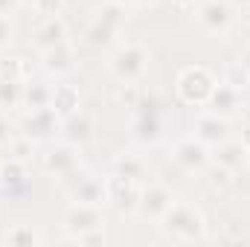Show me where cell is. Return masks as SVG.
Instances as JSON below:
<instances>
[{"label": "cell", "mask_w": 250, "mask_h": 247, "mask_svg": "<svg viewBox=\"0 0 250 247\" xmlns=\"http://www.w3.org/2000/svg\"><path fill=\"white\" fill-rule=\"evenodd\" d=\"M70 242H76V245H105V233L99 227V230H87V233L70 236Z\"/></svg>", "instance_id": "cell-31"}, {"label": "cell", "mask_w": 250, "mask_h": 247, "mask_svg": "<svg viewBox=\"0 0 250 247\" xmlns=\"http://www.w3.org/2000/svg\"><path fill=\"white\" fill-rule=\"evenodd\" d=\"M148 67V50L140 44V41H131L123 44L114 59H111V73L120 79V82H137Z\"/></svg>", "instance_id": "cell-4"}, {"label": "cell", "mask_w": 250, "mask_h": 247, "mask_svg": "<svg viewBox=\"0 0 250 247\" xmlns=\"http://www.w3.org/2000/svg\"><path fill=\"white\" fill-rule=\"evenodd\" d=\"M140 108V105H137ZM137 137L140 140H157V134H160V120H157V114H154V108H140V120H137Z\"/></svg>", "instance_id": "cell-23"}, {"label": "cell", "mask_w": 250, "mask_h": 247, "mask_svg": "<svg viewBox=\"0 0 250 247\" xmlns=\"http://www.w3.org/2000/svg\"><path fill=\"white\" fill-rule=\"evenodd\" d=\"M215 90V79L204 67H187L178 76V93L187 105H207Z\"/></svg>", "instance_id": "cell-3"}, {"label": "cell", "mask_w": 250, "mask_h": 247, "mask_svg": "<svg viewBox=\"0 0 250 247\" xmlns=\"http://www.w3.org/2000/svg\"><path fill=\"white\" fill-rule=\"evenodd\" d=\"M117 99L123 102L125 108H137V105H140V87H137V82H123Z\"/></svg>", "instance_id": "cell-30"}, {"label": "cell", "mask_w": 250, "mask_h": 247, "mask_svg": "<svg viewBox=\"0 0 250 247\" xmlns=\"http://www.w3.org/2000/svg\"><path fill=\"white\" fill-rule=\"evenodd\" d=\"M9 41H12V23L6 15H0V50L9 47Z\"/></svg>", "instance_id": "cell-33"}, {"label": "cell", "mask_w": 250, "mask_h": 247, "mask_svg": "<svg viewBox=\"0 0 250 247\" xmlns=\"http://www.w3.org/2000/svg\"><path fill=\"white\" fill-rule=\"evenodd\" d=\"M242 145L250 151V117H248V123H245V128H242Z\"/></svg>", "instance_id": "cell-35"}, {"label": "cell", "mask_w": 250, "mask_h": 247, "mask_svg": "<svg viewBox=\"0 0 250 247\" xmlns=\"http://www.w3.org/2000/svg\"><path fill=\"white\" fill-rule=\"evenodd\" d=\"M230 6L227 0H207L201 9H198V21L209 29V32H224L230 26Z\"/></svg>", "instance_id": "cell-12"}, {"label": "cell", "mask_w": 250, "mask_h": 247, "mask_svg": "<svg viewBox=\"0 0 250 247\" xmlns=\"http://www.w3.org/2000/svg\"><path fill=\"white\" fill-rule=\"evenodd\" d=\"M195 137L207 145H218L224 140H230V128H227V120L218 117V114H204L198 117L195 123Z\"/></svg>", "instance_id": "cell-11"}, {"label": "cell", "mask_w": 250, "mask_h": 247, "mask_svg": "<svg viewBox=\"0 0 250 247\" xmlns=\"http://www.w3.org/2000/svg\"><path fill=\"white\" fill-rule=\"evenodd\" d=\"M29 154H32V140H29L26 134H18V137L9 140V157H15V160H26Z\"/></svg>", "instance_id": "cell-29"}, {"label": "cell", "mask_w": 250, "mask_h": 247, "mask_svg": "<svg viewBox=\"0 0 250 247\" xmlns=\"http://www.w3.org/2000/svg\"><path fill=\"white\" fill-rule=\"evenodd\" d=\"M209 108H212V114H218V117H230V114H236L239 111V105H242V99H239V90L236 87H230L227 82L224 84H215V90H212V96H209V102H207Z\"/></svg>", "instance_id": "cell-13"}, {"label": "cell", "mask_w": 250, "mask_h": 247, "mask_svg": "<svg viewBox=\"0 0 250 247\" xmlns=\"http://www.w3.org/2000/svg\"><path fill=\"white\" fill-rule=\"evenodd\" d=\"M3 242H9V245H35V242H41V236L32 227H15L3 236Z\"/></svg>", "instance_id": "cell-28"}, {"label": "cell", "mask_w": 250, "mask_h": 247, "mask_svg": "<svg viewBox=\"0 0 250 247\" xmlns=\"http://www.w3.org/2000/svg\"><path fill=\"white\" fill-rule=\"evenodd\" d=\"M242 64H245V67H248V70H250V50H248V53H245V59H242Z\"/></svg>", "instance_id": "cell-40"}, {"label": "cell", "mask_w": 250, "mask_h": 247, "mask_svg": "<svg viewBox=\"0 0 250 247\" xmlns=\"http://www.w3.org/2000/svg\"><path fill=\"white\" fill-rule=\"evenodd\" d=\"M12 6H15V0H0V15H6Z\"/></svg>", "instance_id": "cell-36"}, {"label": "cell", "mask_w": 250, "mask_h": 247, "mask_svg": "<svg viewBox=\"0 0 250 247\" xmlns=\"http://www.w3.org/2000/svg\"><path fill=\"white\" fill-rule=\"evenodd\" d=\"M134 3H140V6H151V3H157V0H134Z\"/></svg>", "instance_id": "cell-41"}, {"label": "cell", "mask_w": 250, "mask_h": 247, "mask_svg": "<svg viewBox=\"0 0 250 247\" xmlns=\"http://www.w3.org/2000/svg\"><path fill=\"white\" fill-rule=\"evenodd\" d=\"M26 186V172H23V160H3L0 163V189L9 192V195H18L21 189Z\"/></svg>", "instance_id": "cell-15"}, {"label": "cell", "mask_w": 250, "mask_h": 247, "mask_svg": "<svg viewBox=\"0 0 250 247\" xmlns=\"http://www.w3.org/2000/svg\"><path fill=\"white\" fill-rule=\"evenodd\" d=\"M59 181H62L64 192H67L73 201H79V204H105V201H108V186H105V181L93 178V175L84 172L82 166H76L73 172H67Z\"/></svg>", "instance_id": "cell-2"}, {"label": "cell", "mask_w": 250, "mask_h": 247, "mask_svg": "<svg viewBox=\"0 0 250 247\" xmlns=\"http://www.w3.org/2000/svg\"><path fill=\"white\" fill-rule=\"evenodd\" d=\"M64 128H67V137L73 143H87L93 137V120L87 114H82V111H76L73 117H67L64 120Z\"/></svg>", "instance_id": "cell-19"}, {"label": "cell", "mask_w": 250, "mask_h": 247, "mask_svg": "<svg viewBox=\"0 0 250 247\" xmlns=\"http://www.w3.org/2000/svg\"><path fill=\"white\" fill-rule=\"evenodd\" d=\"M12 137H15V134H12V125H9V120L0 114V145H9Z\"/></svg>", "instance_id": "cell-34"}, {"label": "cell", "mask_w": 250, "mask_h": 247, "mask_svg": "<svg viewBox=\"0 0 250 247\" xmlns=\"http://www.w3.org/2000/svg\"><path fill=\"white\" fill-rule=\"evenodd\" d=\"M35 9H38V15L47 21V18H56V15L62 12V0H44V3L35 6Z\"/></svg>", "instance_id": "cell-32"}, {"label": "cell", "mask_w": 250, "mask_h": 247, "mask_svg": "<svg viewBox=\"0 0 250 247\" xmlns=\"http://www.w3.org/2000/svg\"><path fill=\"white\" fill-rule=\"evenodd\" d=\"M64 35H67V29H64L62 18H47V21L35 29V44H38V47H41V53H44V50L56 47L59 41H64Z\"/></svg>", "instance_id": "cell-18"}, {"label": "cell", "mask_w": 250, "mask_h": 247, "mask_svg": "<svg viewBox=\"0 0 250 247\" xmlns=\"http://www.w3.org/2000/svg\"><path fill=\"white\" fill-rule=\"evenodd\" d=\"M18 102H23V87H21V82H6V79H0V108L9 111V108H15Z\"/></svg>", "instance_id": "cell-24"}, {"label": "cell", "mask_w": 250, "mask_h": 247, "mask_svg": "<svg viewBox=\"0 0 250 247\" xmlns=\"http://www.w3.org/2000/svg\"><path fill=\"white\" fill-rule=\"evenodd\" d=\"M224 82H227L230 87H236V90H245V87L250 84V70L242 62L227 64V76H224Z\"/></svg>", "instance_id": "cell-25"}, {"label": "cell", "mask_w": 250, "mask_h": 247, "mask_svg": "<svg viewBox=\"0 0 250 247\" xmlns=\"http://www.w3.org/2000/svg\"><path fill=\"white\" fill-rule=\"evenodd\" d=\"M108 201H114V206L120 212H134L140 206V192H143V184L134 181V178H125V175H111L108 181Z\"/></svg>", "instance_id": "cell-5"}, {"label": "cell", "mask_w": 250, "mask_h": 247, "mask_svg": "<svg viewBox=\"0 0 250 247\" xmlns=\"http://www.w3.org/2000/svg\"><path fill=\"white\" fill-rule=\"evenodd\" d=\"M79 166V154L70 148V145H59V148H53L47 157H44V169L50 172V175H56V178H64L67 172H73Z\"/></svg>", "instance_id": "cell-14"}, {"label": "cell", "mask_w": 250, "mask_h": 247, "mask_svg": "<svg viewBox=\"0 0 250 247\" xmlns=\"http://www.w3.org/2000/svg\"><path fill=\"white\" fill-rule=\"evenodd\" d=\"M125 23V9L123 3H111L99 18H96V23L90 26V32H87V38H90V44H105L108 38H114L117 32H120V26Z\"/></svg>", "instance_id": "cell-7"}, {"label": "cell", "mask_w": 250, "mask_h": 247, "mask_svg": "<svg viewBox=\"0 0 250 247\" xmlns=\"http://www.w3.org/2000/svg\"><path fill=\"white\" fill-rule=\"evenodd\" d=\"M207 184L212 186L215 192H230L233 189V175H230V169H224V166H212L209 169V175H207Z\"/></svg>", "instance_id": "cell-26"}, {"label": "cell", "mask_w": 250, "mask_h": 247, "mask_svg": "<svg viewBox=\"0 0 250 247\" xmlns=\"http://www.w3.org/2000/svg\"><path fill=\"white\" fill-rule=\"evenodd\" d=\"M50 99H53V87H47V84H41V82H32V84L23 87V105H26L29 111H35V108H50Z\"/></svg>", "instance_id": "cell-21"}, {"label": "cell", "mask_w": 250, "mask_h": 247, "mask_svg": "<svg viewBox=\"0 0 250 247\" xmlns=\"http://www.w3.org/2000/svg\"><path fill=\"white\" fill-rule=\"evenodd\" d=\"M248 12H250V9H248Z\"/></svg>", "instance_id": "cell-43"}, {"label": "cell", "mask_w": 250, "mask_h": 247, "mask_svg": "<svg viewBox=\"0 0 250 247\" xmlns=\"http://www.w3.org/2000/svg\"><path fill=\"white\" fill-rule=\"evenodd\" d=\"M73 47L67 44V38L59 41L56 47H50V50H44V70H50V73H67L70 67H73Z\"/></svg>", "instance_id": "cell-17"}, {"label": "cell", "mask_w": 250, "mask_h": 247, "mask_svg": "<svg viewBox=\"0 0 250 247\" xmlns=\"http://www.w3.org/2000/svg\"><path fill=\"white\" fill-rule=\"evenodd\" d=\"M111 3H125V0H111Z\"/></svg>", "instance_id": "cell-42"}, {"label": "cell", "mask_w": 250, "mask_h": 247, "mask_svg": "<svg viewBox=\"0 0 250 247\" xmlns=\"http://www.w3.org/2000/svg\"><path fill=\"white\" fill-rule=\"evenodd\" d=\"M50 108L59 114V120H67L79 111V90L73 84H56L53 87V99H50Z\"/></svg>", "instance_id": "cell-16"}, {"label": "cell", "mask_w": 250, "mask_h": 247, "mask_svg": "<svg viewBox=\"0 0 250 247\" xmlns=\"http://www.w3.org/2000/svg\"><path fill=\"white\" fill-rule=\"evenodd\" d=\"M175 160L187 169V172H195V169H204L209 163V151H207V143H201L198 137H187L178 143L175 148Z\"/></svg>", "instance_id": "cell-9"}, {"label": "cell", "mask_w": 250, "mask_h": 247, "mask_svg": "<svg viewBox=\"0 0 250 247\" xmlns=\"http://www.w3.org/2000/svg\"><path fill=\"white\" fill-rule=\"evenodd\" d=\"M178 9H189V6H195V0H172Z\"/></svg>", "instance_id": "cell-37"}, {"label": "cell", "mask_w": 250, "mask_h": 247, "mask_svg": "<svg viewBox=\"0 0 250 247\" xmlns=\"http://www.w3.org/2000/svg\"><path fill=\"white\" fill-rule=\"evenodd\" d=\"M0 79H6V82H23L26 79L23 59H3L0 62Z\"/></svg>", "instance_id": "cell-27"}, {"label": "cell", "mask_w": 250, "mask_h": 247, "mask_svg": "<svg viewBox=\"0 0 250 247\" xmlns=\"http://www.w3.org/2000/svg\"><path fill=\"white\" fill-rule=\"evenodd\" d=\"M56 125H59V114H56L53 108H35V111H29V114L23 117L21 131H23L29 140H41V137L53 134Z\"/></svg>", "instance_id": "cell-10"}, {"label": "cell", "mask_w": 250, "mask_h": 247, "mask_svg": "<svg viewBox=\"0 0 250 247\" xmlns=\"http://www.w3.org/2000/svg\"><path fill=\"white\" fill-rule=\"evenodd\" d=\"M114 172L125 175V178H134V181H146V163L137 157V154H120L117 163H114Z\"/></svg>", "instance_id": "cell-22"}, {"label": "cell", "mask_w": 250, "mask_h": 247, "mask_svg": "<svg viewBox=\"0 0 250 247\" xmlns=\"http://www.w3.org/2000/svg\"><path fill=\"white\" fill-rule=\"evenodd\" d=\"M21 3H26V6H41L44 0H21Z\"/></svg>", "instance_id": "cell-39"}, {"label": "cell", "mask_w": 250, "mask_h": 247, "mask_svg": "<svg viewBox=\"0 0 250 247\" xmlns=\"http://www.w3.org/2000/svg\"><path fill=\"white\" fill-rule=\"evenodd\" d=\"M175 204V198H172V192L166 189V186H157V184H151V186H143V192H140V212L143 215H151V218H163V212L169 209Z\"/></svg>", "instance_id": "cell-8"}, {"label": "cell", "mask_w": 250, "mask_h": 247, "mask_svg": "<svg viewBox=\"0 0 250 247\" xmlns=\"http://www.w3.org/2000/svg\"><path fill=\"white\" fill-rule=\"evenodd\" d=\"M64 224H67L70 236H79V233H87V230H99L102 227L99 204H79V201H73V206L64 215Z\"/></svg>", "instance_id": "cell-6"}, {"label": "cell", "mask_w": 250, "mask_h": 247, "mask_svg": "<svg viewBox=\"0 0 250 247\" xmlns=\"http://www.w3.org/2000/svg\"><path fill=\"white\" fill-rule=\"evenodd\" d=\"M233 6H239L242 12H248V9H250V0H233Z\"/></svg>", "instance_id": "cell-38"}, {"label": "cell", "mask_w": 250, "mask_h": 247, "mask_svg": "<svg viewBox=\"0 0 250 247\" xmlns=\"http://www.w3.org/2000/svg\"><path fill=\"white\" fill-rule=\"evenodd\" d=\"M215 148H218V151H215V163H218V166H224V169H230V172L242 163V157H245V151H248L242 143H230V140L218 143Z\"/></svg>", "instance_id": "cell-20"}, {"label": "cell", "mask_w": 250, "mask_h": 247, "mask_svg": "<svg viewBox=\"0 0 250 247\" xmlns=\"http://www.w3.org/2000/svg\"><path fill=\"white\" fill-rule=\"evenodd\" d=\"M160 224L178 242H195L204 236V215H201V209H195L189 204H172L163 212Z\"/></svg>", "instance_id": "cell-1"}]
</instances>
